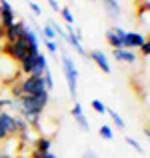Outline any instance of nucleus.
<instances>
[{"label":"nucleus","mask_w":150,"mask_h":158,"mask_svg":"<svg viewBox=\"0 0 150 158\" xmlns=\"http://www.w3.org/2000/svg\"><path fill=\"white\" fill-rule=\"evenodd\" d=\"M58 50H62V74L66 78V86L72 98H76V90H78V68L74 64V60L66 54L64 44H58Z\"/></svg>","instance_id":"f257e3e1"},{"label":"nucleus","mask_w":150,"mask_h":158,"mask_svg":"<svg viewBox=\"0 0 150 158\" xmlns=\"http://www.w3.org/2000/svg\"><path fill=\"white\" fill-rule=\"evenodd\" d=\"M18 84H20V92H22V96H36V94H40V92L46 90L42 76H24Z\"/></svg>","instance_id":"f03ea898"},{"label":"nucleus","mask_w":150,"mask_h":158,"mask_svg":"<svg viewBox=\"0 0 150 158\" xmlns=\"http://www.w3.org/2000/svg\"><path fill=\"white\" fill-rule=\"evenodd\" d=\"M14 22H16V12H14V8L10 6V2H8V0H0V28H2V30H6V28L12 26Z\"/></svg>","instance_id":"7ed1b4c3"},{"label":"nucleus","mask_w":150,"mask_h":158,"mask_svg":"<svg viewBox=\"0 0 150 158\" xmlns=\"http://www.w3.org/2000/svg\"><path fill=\"white\" fill-rule=\"evenodd\" d=\"M22 38H24V42H26V46H28V54H38L40 52V38H38V32L36 30H32V28L26 26Z\"/></svg>","instance_id":"20e7f679"},{"label":"nucleus","mask_w":150,"mask_h":158,"mask_svg":"<svg viewBox=\"0 0 150 158\" xmlns=\"http://www.w3.org/2000/svg\"><path fill=\"white\" fill-rule=\"evenodd\" d=\"M70 114H72V118H74V120H76V124L80 126V130H84V132H88V130H90L88 118H86L84 108H82L80 102H74V106L70 108Z\"/></svg>","instance_id":"39448f33"},{"label":"nucleus","mask_w":150,"mask_h":158,"mask_svg":"<svg viewBox=\"0 0 150 158\" xmlns=\"http://www.w3.org/2000/svg\"><path fill=\"white\" fill-rule=\"evenodd\" d=\"M88 58H90V60H94V64H96L104 74H110V72H112L110 62H108V56H106V54H104L102 50H96V48H94V50H90Z\"/></svg>","instance_id":"423d86ee"},{"label":"nucleus","mask_w":150,"mask_h":158,"mask_svg":"<svg viewBox=\"0 0 150 158\" xmlns=\"http://www.w3.org/2000/svg\"><path fill=\"white\" fill-rule=\"evenodd\" d=\"M24 30H26V24L22 22V20H16L12 26H8L6 30H4V34H2V38L6 40V42H12V40H16V38H20V36L24 34Z\"/></svg>","instance_id":"0eeeda50"},{"label":"nucleus","mask_w":150,"mask_h":158,"mask_svg":"<svg viewBox=\"0 0 150 158\" xmlns=\"http://www.w3.org/2000/svg\"><path fill=\"white\" fill-rule=\"evenodd\" d=\"M144 42H146V36L140 32H126V36H124V48H128V50L140 48Z\"/></svg>","instance_id":"6e6552de"},{"label":"nucleus","mask_w":150,"mask_h":158,"mask_svg":"<svg viewBox=\"0 0 150 158\" xmlns=\"http://www.w3.org/2000/svg\"><path fill=\"white\" fill-rule=\"evenodd\" d=\"M100 2H102V6H104V12H106L112 20H120V16H122V8H120L118 0H100Z\"/></svg>","instance_id":"1a4fd4ad"},{"label":"nucleus","mask_w":150,"mask_h":158,"mask_svg":"<svg viewBox=\"0 0 150 158\" xmlns=\"http://www.w3.org/2000/svg\"><path fill=\"white\" fill-rule=\"evenodd\" d=\"M112 56H114V60L126 62V64L136 62V52L134 50H128V48H118V50H112Z\"/></svg>","instance_id":"9d476101"},{"label":"nucleus","mask_w":150,"mask_h":158,"mask_svg":"<svg viewBox=\"0 0 150 158\" xmlns=\"http://www.w3.org/2000/svg\"><path fill=\"white\" fill-rule=\"evenodd\" d=\"M50 148H52V138H48V136H38L34 142V150L38 152H50Z\"/></svg>","instance_id":"9b49d317"},{"label":"nucleus","mask_w":150,"mask_h":158,"mask_svg":"<svg viewBox=\"0 0 150 158\" xmlns=\"http://www.w3.org/2000/svg\"><path fill=\"white\" fill-rule=\"evenodd\" d=\"M106 114L110 116V120L114 122V126L118 128V130H124V126H126V124H124V118L114 110V108H106Z\"/></svg>","instance_id":"f8f14e48"},{"label":"nucleus","mask_w":150,"mask_h":158,"mask_svg":"<svg viewBox=\"0 0 150 158\" xmlns=\"http://www.w3.org/2000/svg\"><path fill=\"white\" fill-rule=\"evenodd\" d=\"M106 40H108V44H110V46H112V50H118V48H124L122 40H120L118 36H116L114 32L110 30V28H106Z\"/></svg>","instance_id":"ddd939ff"},{"label":"nucleus","mask_w":150,"mask_h":158,"mask_svg":"<svg viewBox=\"0 0 150 158\" xmlns=\"http://www.w3.org/2000/svg\"><path fill=\"white\" fill-rule=\"evenodd\" d=\"M98 136L102 140H112V138H114V130H112L108 124H102V126L98 128Z\"/></svg>","instance_id":"4468645a"},{"label":"nucleus","mask_w":150,"mask_h":158,"mask_svg":"<svg viewBox=\"0 0 150 158\" xmlns=\"http://www.w3.org/2000/svg\"><path fill=\"white\" fill-rule=\"evenodd\" d=\"M90 108H92L96 114H106V106H104V102L100 100V98H92V102H90Z\"/></svg>","instance_id":"2eb2a0df"},{"label":"nucleus","mask_w":150,"mask_h":158,"mask_svg":"<svg viewBox=\"0 0 150 158\" xmlns=\"http://www.w3.org/2000/svg\"><path fill=\"white\" fill-rule=\"evenodd\" d=\"M42 80H44V86H46V90L50 92V90L54 88V78H52V72H50V66L46 70H44V74H42Z\"/></svg>","instance_id":"dca6fc26"},{"label":"nucleus","mask_w":150,"mask_h":158,"mask_svg":"<svg viewBox=\"0 0 150 158\" xmlns=\"http://www.w3.org/2000/svg\"><path fill=\"white\" fill-rule=\"evenodd\" d=\"M40 34H42V38L44 40H56V34H54V30L50 28V24H44L42 28H40Z\"/></svg>","instance_id":"f3484780"},{"label":"nucleus","mask_w":150,"mask_h":158,"mask_svg":"<svg viewBox=\"0 0 150 158\" xmlns=\"http://www.w3.org/2000/svg\"><path fill=\"white\" fill-rule=\"evenodd\" d=\"M60 16L64 18V22L68 24V26H74V16H72V12H70V8H60Z\"/></svg>","instance_id":"a211bd4d"},{"label":"nucleus","mask_w":150,"mask_h":158,"mask_svg":"<svg viewBox=\"0 0 150 158\" xmlns=\"http://www.w3.org/2000/svg\"><path fill=\"white\" fill-rule=\"evenodd\" d=\"M124 140H126V144H128V146H132V148H134L136 152H140V154L144 152V150H142V144H140L138 140H134L132 136H124Z\"/></svg>","instance_id":"6ab92c4d"},{"label":"nucleus","mask_w":150,"mask_h":158,"mask_svg":"<svg viewBox=\"0 0 150 158\" xmlns=\"http://www.w3.org/2000/svg\"><path fill=\"white\" fill-rule=\"evenodd\" d=\"M30 158H58L56 154H52V152H38L32 148V156Z\"/></svg>","instance_id":"aec40b11"},{"label":"nucleus","mask_w":150,"mask_h":158,"mask_svg":"<svg viewBox=\"0 0 150 158\" xmlns=\"http://www.w3.org/2000/svg\"><path fill=\"white\" fill-rule=\"evenodd\" d=\"M44 44H46V50L50 54H56L58 52V42H56V40H44Z\"/></svg>","instance_id":"412c9836"},{"label":"nucleus","mask_w":150,"mask_h":158,"mask_svg":"<svg viewBox=\"0 0 150 158\" xmlns=\"http://www.w3.org/2000/svg\"><path fill=\"white\" fill-rule=\"evenodd\" d=\"M8 136H10V134H8V130H6V126H4V124H2V122H0V142H4V140H6V138H8Z\"/></svg>","instance_id":"4be33fe9"},{"label":"nucleus","mask_w":150,"mask_h":158,"mask_svg":"<svg viewBox=\"0 0 150 158\" xmlns=\"http://www.w3.org/2000/svg\"><path fill=\"white\" fill-rule=\"evenodd\" d=\"M28 6L34 10V16H40V14H42V8H40V4H36V2H28Z\"/></svg>","instance_id":"5701e85b"},{"label":"nucleus","mask_w":150,"mask_h":158,"mask_svg":"<svg viewBox=\"0 0 150 158\" xmlns=\"http://www.w3.org/2000/svg\"><path fill=\"white\" fill-rule=\"evenodd\" d=\"M48 6H50V8H52V10H54V12H60V8H62V6H60V4H58V0H48Z\"/></svg>","instance_id":"b1692460"},{"label":"nucleus","mask_w":150,"mask_h":158,"mask_svg":"<svg viewBox=\"0 0 150 158\" xmlns=\"http://www.w3.org/2000/svg\"><path fill=\"white\" fill-rule=\"evenodd\" d=\"M140 50H142V54H144V56H150V42H148V40H146V42H144L142 44V46H140Z\"/></svg>","instance_id":"393cba45"},{"label":"nucleus","mask_w":150,"mask_h":158,"mask_svg":"<svg viewBox=\"0 0 150 158\" xmlns=\"http://www.w3.org/2000/svg\"><path fill=\"white\" fill-rule=\"evenodd\" d=\"M82 158H98V156L94 154L92 150H86V152H84V156H82Z\"/></svg>","instance_id":"a878e982"},{"label":"nucleus","mask_w":150,"mask_h":158,"mask_svg":"<svg viewBox=\"0 0 150 158\" xmlns=\"http://www.w3.org/2000/svg\"><path fill=\"white\" fill-rule=\"evenodd\" d=\"M0 158H10V156H6L4 152H0Z\"/></svg>","instance_id":"bb28decb"},{"label":"nucleus","mask_w":150,"mask_h":158,"mask_svg":"<svg viewBox=\"0 0 150 158\" xmlns=\"http://www.w3.org/2000/svg\"><path fill=\"white\" fill-rule=\"evenodd\" d=\"M2 86H4V82H2V80H0V88H2Z\"/></svg>","instance_id":"cd10ccee"},{"label":"nucleus","mask_w":150,"mask_h":158,"mask_svg":"<svg viewBox=\"0 0 150 158\" xmlns=\"http://www.w3.org/2000/svg\"><path fill=\"white\" fill-rule=\"evenodd\" d=\"M88 2H96V0H88Z\"/></svg>","instance_id":"c85d7f7f"}]
</instances>
